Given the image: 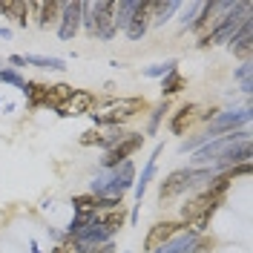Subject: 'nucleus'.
Masks as SVG:
<instances>
[{
  "instance_id": "nucleus-23",
  "label": "nucleus",
  "mask_w": 253,
  "mask_h": 253,
  "mask_svg": "<svg viewBox=\"0 0 253 253\" xmlns=\"http://www.w3.org/2000/svg\"><path fill=\"white\" fill-rule=\"evenodd\" d=\"M124 135H126L124 126H107V132H101V141H98V147H101V150H112V147L121 141Z\"/></svg>"
},
{
  "instance_id": "nucleus-27",
  "label": "nucleus",
  "mask_w": 253,
  "mask_h": 253,
  "mask_svg": "<svg viewBox=\"0 0 253 253\" xmlns=\"http://www.w3.org/2000/svg\"><path fill=\"white\" fill-rule=\"evenodd\" d=\"M207 141H210V135H207V132L196 135V138H190V141H181V153H196V150H199V147H205Z\"/></svg>"
},
{
  "instance_id": "nucleus-7",
  "label": "nucleus",
  "mask_w": 253,
  "mask_h": 253,
  "mask_svg": "<svg viewBox=\"0 0 253 253\" xmlns=\"http://www.w3.org/2000/svg\"><path fill=\"white\" fill-rule=\"evenodd\" d=\"M81 29V3L78 0H66L61 3V17H58V38L72 41Z\"/></svg>"
},
{
  "instance_id": "nucleus-29",
  "label": "nucleus",
  "mask_w": 253,
  "mask_h": 253,
  "mask_svg": "<svg viewBox=\"0 0 253 253\" xmlns=\"http://www.w3.org/2000/svg\"><path fill=\"white\" fill-rule=\"evenodd\" d=\"M251 75H253V63H251V61H245V63H242V66L236 69V81L248 84V81H251Z\"/></svg>"
},
{
  "instance_id": "nucleus-26",
  "label": "nucleus",
  "mask_w": 253,
  "mask_h": 253,
  "mask_svg": "<svg viewBox=\"0 0 253 253\" xmlns=\"http://www.w3.org/2000/svg\"><path fill=\"white\" fill-rule=\"evenodd\" d=\"M213 248H216V239H213V236H199L196 242H193L190 253H210Z\"/></svg>"
},
{
  "instance_id": "nucleus-15",
  "label": "nucleus",
  "mask_w": 253,
  "mask_h": 253,
  "mask_svg": "<svg viewBox=\"0 0 253 253\" xmlns=\"http://www.w3.org/2000/svg\"><path fill=\"white\" fill-rule=\"evenodd\" d=\"M138 3L141 0H118L115 3V29H126L132 15L138 12Z\"/></svg>"
},
{
  "instance_id": "nucleus-24",
  "label": "nucleus",
  "mask_w": 253,
  "mask_h": 253,
  "mask_svg": "<svg viewBox=\"0 0 253 253\" xmlns=\"http://www.w3.org/2000/svg\"><path fill=\"white\" fill-rule=\"evenodd\" d=\"M164 112H170V104H167V101H161L158 107H153V115H150V124H147V135H156V132H158V124H161Z\"/></svg>"
},
{
  "instance_id": "nucleus-33",
  "label": "nucleus",
  "mask_w": 253,
  "mask_h": 253,
  "mask_svg": "<svg viewBox=\"0 0 253 253\" xmlns=\"http://www.w3.org/2000/svg\"><path fill=\"white\" fill-rule=\"evenodd\" d=\"M0 38H3V41H9V38H12V29H6V26H0Z\"/></svg>"
},
{
  "instance_id": "nucleus-28",
  "label": "nucleus",
  "mask_w": 253,
  "mask_h": 253,
  "mask_svg": "<svg viewBox=\"0 0 253 253\" xmlns=\"http://www.w3.org/2000/svg\"><path fill=\"white\" fill-rule=\"evenodd\" d=\"M199 9H202V3H190V9H184V15H181V26H193Z\"/></svg>"
},
{
  "instance_id": "nucleus-12",
  "label": "nucleus",
  "mask_w": 253,
  "mask_h": 253,
  "mask_svg": "<svg viewBox=\"0 0 253 253\" xmlns=\"http://www.w3.org/2000/svg\"><path fill=\"white\" fill-rule=\"evenodd\" d=\"M0 12L9 17V20H15L20 29H26V23H29L26 17H29L32 9H29L26 0H6V3H0Z\"/></svg>"
},
{
  "instance_id": "nucleus-1",
  "label": "nucleus",
  "mask_w": 253,
  "mask_h": 253,
  "mask_svg": "<svg viewBox=\"0 0 253 253\" xmlns=\"http://www.w3.org/2000/svg\"><path fill=\"white\" fill-rule=\"evenodd\" d=\"M132 184H135V167H132V161H124L112 170H104L95 178L92 196L95 199H121Z\"/></svg>"
},
{
  "instance_id": "nucleus-5",
  "label": "nucleus",
  "mask_w": 253,
  "mask_h": 253,
  "mask_svg": "<svg viewBox=\"0 0 253 253\" xmlns=\"http://www.w3.org/2000/svg\"><path fill=\"white\" fill-rule=\"evenodd\" d=\"M110 239H112L110 230H107L104 224L92 221V224H89V227H86L81 236L72 239V248H69V251H72V253H95L101 245H107Z\"/></svg>"
},
{
  "instance_id": "nucleus-30",
  "label": "nucleus",
  "mask_w": 253,
  "mask_h": 253,
  "mask_svg": "<svg viewBox=\"0 0 253 253\" xmlns=\"http://www.w3.org/2000/svg\"><path fill=\"white\" fill-rule=\"evenodd\" d=\"M98 141H101V132H95V129H89V132H84V135H81V144H84V147H98Z\"/></svg>"
},
{
  "instance_id": "nucleus-18",
  "label": "nucleus",
  "mask_w": 253,
  "mask_h": 253,
  "mask_svg": "<svg viewBox=\"0 0 253 253\" xmlns=\"http://www.w3.org/2000/svg\"><path fill=\"white\" fill-rule=\"evenodd\" d=\"M46 89H49V86L38 84V81H26L23 92H26V101H29L32 110H38V107H43V104H46Z\"/></svg>"
},
{
  "instance_id": "nucleus-6",
  "label": "nucleus",
  "mask_w": 253,
  "mask_h": 253,
  "mask_svg": "<svg viewBox=\"0 0 253 253\" xmlns=\"http://www.w3.org/2000/svg\"><path fill=\"white\" fill-rule=\"evenodd\" d=\"M184 227V221H156L153 227H150V233H147V239H144V253H156L161 245H167L173 236H178V230Z\"/></svg>"
},
{
  "instance_id": "nucleus-31",
  "label": "nucleus",
  "mask_w": 253,
  "mask_h": 253,
  "mask_svg": "<svg viewBox=\"0 0 253 253\" xmlns=\"http://www.w3.org/2000/svg\"><path fill=\"white\" fill-rule=\"evenodd\" d=\"M9 63H12V66H26V58H23V55H12Z\"/></svg>"
},
{
  "instance_id": "nucleus-21",
  "label": "nucleus",
  "mask_w": 253,
  "mask_h": 253,
  "mask_svg": "<svg viewBox=\"0 0 253 253\" xmlns=\"http://www.w3.org/2000/svg\"><path fill=\"white\" fill-rule=\"evenodd\" d=\"M69 95H72V86H69V84H55V86H49V89H46V104H43V107L58 110Z\"/></svg>"
},
{
  "instance_id": "nucleus-3",
  "label": "nucleus",
  "mask_w": 253,
  "mask_h": 253,
  "mask_svg": "<svg viewBox=\"0 0 253 253\" xmlns=\"http://www.w3.org/2000/svg\"><path fill=\"white\" fill-rule=\"evenodd\" d=\"M141 144H144L141 132H126L124 138L112 147V150H107V153H104V158H101V167H104V170H112V167H118V164L129 161V156H132L135 150H141Z\"/></svg>"
},
{
  "instance_id": "nucleus-13",
  "label": "nucleus",
  "mask_w": 253,
  "mask_h": 253,
  "mask_svg": "<svg viewBox=\"0 0 253 253\" xmlns=\"http://www.w3.org/2000/svg\"><path fill=\"white\" fill-rule=\"evenodd\" d=\"M196 239H199L196 230H184V233L173 236L167 245H161L156 253H190V248H193V242H196Z\"/></svg>"
},
{
  "instance_id": "nucleus-8",
  "label": "nucleus",
  "mask_w": 253,
  "mask_h": 253,
  "mask_svg": "<svg viewBox=\"0 0 253 253\" xmlns=\"http://www.w3.org/2000/svg\"><path fill=\"white\" fill-rule=\"evenodd\" d=\"M156 6H158V0H141L138 3V12L132 15L129 26L124 29L129 41H141L144 35H147L150 23H153V15H156Z\"/></svg>"
},
{
  "instance_id": "nucleus-25",
  "label": "nucleus",
  "mask_w": 253,
  "mask_h": 253,
  "mask_svg": "<svg viewBox=\"0 0 253 253\" xmlns=\"http://www.w3.org/2000/svg\"><path fill=\"white\" fill-rule=\"evenodd\" d=\"M175 66H178L175 61H164V63H156V66H147L144 75L147 78H167L170 72H175Z\"/></svg>"
},
{
  "instance_id": "nucleus-32",
  "label": "nucleus",
  "mask_w": 253,
  "mask_h": 253,
  "mask_svg": "<svg viewBox=\"0 0 253 253\" xmlns=\"http://www.w3.org/2000/svg\"><path fill=\"white\" fill-rule=\"evenodd\" d=\"M98 253H115V245L107 242V245H101V248H98Z\"/></svg>"
},
{
  "instance_id": "nucleus-17",
  "label": "nucleus",
  "mask_w": 253,
  "mask_h": 253,
  "mask_svg": "<svg viewBox=\"0 0 253 253\" xmlns=\"http://www.w3.org/2000/svg\"><path fill=\"white\" fill-rule=\"evenodd\" d=\"M72 210H75V216H89L95 219L101 210H98V199H95L92 193H86V196H75L72 199Z\"/></svg>"
},
{
  "instance_id": "nucleus-14",
  "label": "nucleus",
  "mask_w": 253,
  "mask_h": 253,
  "mask_svg": "<svg viewBox=\"0 0 253 253\" xmlns=\"http://www.w3.org/2000/svg\"><path fill=\"white\" fill-rule=\"evenodd\" d=\"M161 144L156 147V153H153V158H147V167H144V173H141V178L132 184L135 187V199H138V205H141V199H144V193H147V187H150V181H153V175H156V158L161 156Z\"/></svg>"
},
{
  "instance_id": "nucleus-2",
  "label": "nucleus",
  "mask_w": 253,
  "mask_h": 253,
  "mask_svg": "<svg viewBox=\"0 0 253 253\" xmlns=\"http://www.w3.org/2000/svg\"><path fill=\"white\" fill-rule=\"evenodd\" d=\"M251 115H253L251 107H245V110H233V112H219V115L210 121V126H207V135L216 138V135H227V132L245 129V126L251 124Z\"/></svg>"
},
{
  "instance_id": "nucleus-19",
  "label": "nucleus",
  "mask_w": 253,
  "mask_h": 253,
  "mask_svg": "<svg viewBox=\"0 0 253 253\" xmlns=\"http://www.w3.org/2000/svg\"><path fill=\"white\" fill-rule=\"evenodd\" d=\"M178 9H181V3H178V0H167V3H161V0H158L156 15H153V23H150V26H164V23H167Z\"/></svg>"
},
{
  "instance_id": "nucleus-9",
  "label": "nucleus",
  "mask_w": 253,
  "mask_h": 253,
  "mask_svg": "<svg viewBox=\"0 0 253 253\" xmlns=\"http://www.w3.org/2000/svg\"><path fill=\"white\" fill-rule=\"evenodd\" d=\"M92 104H95L92 92H86V89H72V95L58 107V115H61V118H78V115H86V112L92 110Z\"/></svg>"
},
{
  "instance_id": "nucleus-16",
  "label": "nucleus",
  "mask_w": 253,
  "mask_h": 253,
  "mask_svg": "<svg viewBox=\"0 0 253 253\" xmlns=\"http://www.w3.org/2000/svg\"><path fill=\"white\" fill-rule=\"evenodd\" d=\"M193 118H196V104H184L178 112H173V118H170V132H173V135H181L190 126Z\"/></svg>"
},
{
  "instance_id": "nucleus-10",
  "label": "nucleus",
  "mask_w": 253,
  "mask_h": 253,
  "mask_svg": "<svg viewBox=\"0 0 253 253\" xmlns=\"http://www.w3.org/2000/svg\"><path fill=\"white\" fill-rule=\"evenodd\" d=\"M187 190H190L187 170H173V173L158 184V196H161V202H164V199H175V196H181V193H187Z\"/></svg>"
},
{
  "instance_id": "nucleus-22",
  "label": "nucleus",
  "mask_w": 253,
  "mask_h": 253,
  "mask_svg": "<svg viewBox=\"0 0 253 253\" xmlns=\"http://www.w3.org/2000/svg\"><path fill=\"white\" fill-rule=\"evenodd\" d=\"M26 63L32 66H41V69H55V72H63L66 69V61L63 58H46V55H23Z\"/></svg>"
},
{
  "instance_id": "nucleus-11",
  "label": "nucleus",
  "mask_w": 253,
  "mask_h": 253,
  "mask_svg": "<svg viewBox=\"0 0 253 253\" xmlns=\"http://www.w3.org/2000/svg\"><path fill=\"white\" fill-rule=\"evenodd\" d=\"M29 9L35 12V20L41 29H46L49 23H55L61 17V3L58 0H43V3H29Z\"/></svg>"
},
{
  "instance_id": "nucleus-20",
  "label": "nucleus",
  "mask_w": 253,
  "mask_h": 253,
  "mask_svg": "<svg viewBox=\"0 0 253 253\" xmlns=\"http://www.w3.org/2000/svg\"><path fill=\"white\" fill-rule=\"evenodd\" d=\"M187 86V81H184V75L175 69V72H170L167 78H161V95H164V101L170 98V95H175V92H181Z\"/></svg>"
},
{
  "instance_id": "nucleus-4",
  "label": "nucleus",
  "mask_w": 253,
  "mask_h": 253,
  "mask_svg": "<svg viewBox=\"0 0 253 253\" xmlns=\"http://www.w3.org/2000/svg\"><path fill=\"white\" fill-rule=\"evenodd\" d=\"M92 9V20H95V35L92 38H101V41H110L115 38V3L112 0H98V3H89Z\"/></svg>"
}]
</instances>
